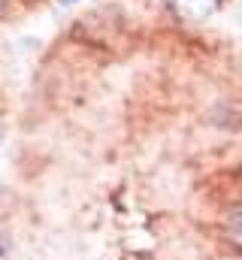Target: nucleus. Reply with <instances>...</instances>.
<instances>
[{
    "label": "nucleus",
    "mask_w": 242,
    "mask_h": 260,
    "mask_svg": "<svg viewBox=\"0 0 242 260\" xmlns=\"http://www.w3.org/2000/svg\"><path fill=\"white\" fill-rule=\"evenodd\" d=\"M224 230H227V239H230L233 245H239V248H242V206H236V209H230V212H227Z\"/></svg>",
    "instance_id": "1"
},
{
    "label": "nucleus",
    "mask_w": 242,
    "mask_h": 260,
    "mask_svg": "<svg viewBox=\"0 0 242 260\" xmlns=\"http://www.w3.org/2000/svg\"><path fill=\"white\" fill-rule=\"evenodd\" d=\"M0 6H3V0H0Z\"/></svg>",
    "instance_id": "4"
},
{
    "label": "nucleus",
    "mask_w": 242,
    "mask_h": 260,
    "mask_svg": "<svg viewBox=\"0 0 242 260\" xmlns=\"http://www.w3.org/2000/svg\"><path fill=\"white\" fill-rule=\"evenodd\" d=\"M173 3L179 6L182 12H188V15H206L215 0H173Z\"/></svg>",
    "instance_id": "2"
},
{
    "label": "nucleus",
    "mask_w": 242,
    "mask_h": 260,
    "mask_svg": "<svg viewBox=\"0 0 242 260\" xmlns=\"http://www.w3.org/2000/svg\"><path fill=\"white\" fill-rule=\"evenodd\" d=\"M60 3H64V6H70V3H79V0H60Z\"/></svg>",
    "instance_id": "3"
}]
</instances>
